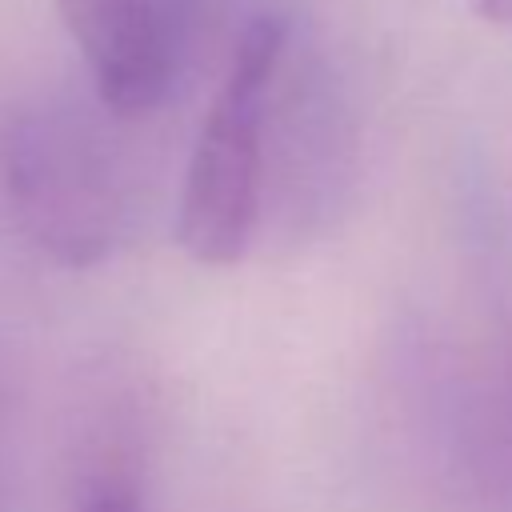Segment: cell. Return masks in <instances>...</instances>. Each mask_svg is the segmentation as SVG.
Returning a JSON list of instances; mask_svg holds the SVG:
<instances>
[{
  "instance_id": "cell-1",
  "label": "cell",
  "mask_w": 512,
  "mask_h": 512,
  "mask_svg": "<svg viewBox=\"0 0 512 512\" xmlns=\"http://www.w3.org/2000/svg\"><path fill=\"white\" fill-rule=\"evenodd\" d=\"M284 56V24L256 16L240 28L228 72L208 104L196 148L188 156L176 240L208 268L244 260L260 212V168H264V120Z\"/></svg>"
},
{
  "instance_id": "cell-2",
  "label": "cell",
  "mask_w": 512,
  "mask_h": 512,
  "mask_svg": "<svg viewBox=\"0 0 512 512\" xmlns=\"http://www.w3.org/2000/svg\"><path fill=\"white\" fill-rule=\"evenodd\" d=\"M8 196L24 232L60 264L104 260L120 228V192L96 132L72 112H36L8 140Z\"/></svg>"
},
{
  "instance_id": "cell-3",
  "label": "cell",
  "mask_w": 512,
  "mask_h": 512,
  "mask_svg": "<svg viewBox=\"0 0 512 512\" xmlns=\"http://www.w3.org/2000/svg\"><path fill=\"white\" fill-rule=\"evenodd\" d=\"M56 12L112 116H148L168 100L184 40L176 0H56Z\"/></svg>"
},
{
  "instance_id": "cell-4",
  "label": "cell",
  "mask_w": 512,
  "mask_h": 512,
  "mask_svg": "<svg viewBox=\"0 0 512 512\" xmlns=\"http://www.w3.org/2000/svg\"><path fill=\"white\" fill-rule=\"evenodd\" d=\"M80 512H144V504H140V496H136L132 484H124V480H100L80 500Z\"/></svg>"
},
{
  "instance_id": "cell-5",
  "label": "cell",
  "mask_w": 512,
  "mask_h": 512,
  "mask_svg": "<svg viewBox=\"0 0 512 512\" xmlns=\"http://www.w3.org/2000/svg\"><path fill=\"white\" fill-rule=\"evenodd\" d=\"M476 8H480V16H484V20L512 28V0H476Z\"/></svg>"
}]
</instances>
